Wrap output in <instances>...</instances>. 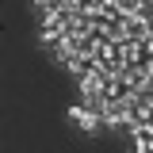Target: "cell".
Wrapping results in <instances>:
<instances>
[{"instance_id": "obj_1", "label": "cell", "mask_w": 153, "mask_h": 153, "mask_svg": "<svg viewBox=\"0 0 153 153\" xmlns=\"http://www.w3.org/2000/svg\"><path fill=\"white\" fill-rule=\"evenodd\" d=\"M69 119H73V123L80 126V130H88V134H96L100 126H103V119H96L92 111H84L80 103H76V107H69Z\"/></svg>"}, {"instance_id": "obj_2", "label": "cell", "mask_w": 153, "mask_h": 153, "mask_svg": "<svg viewBox=\"0 0 153 153\" xmlns=\"http://www.w3.org/2000/svg\"><path fill=\"white\" fill-rule=\"evenodd\" d=\"M92 69H96V61H92V57H84V54H76L73 61H69V73H73L76 80H84V76L92 73Z\"/></svg>"}]
</instances>
